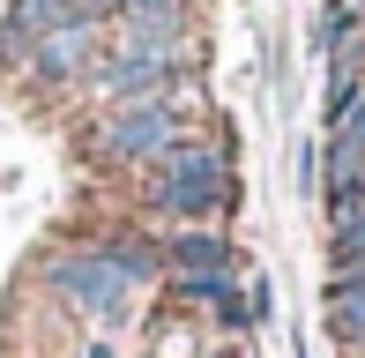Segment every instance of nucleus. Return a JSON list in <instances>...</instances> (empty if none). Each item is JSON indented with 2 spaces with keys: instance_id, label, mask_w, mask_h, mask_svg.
Listing matches in <instances>:
<instances>
[{
  "instance_id": "obj_1",
  "label": "nucleus",
  "mask_w": 365,
  "mask_h": 358,
  "mask_svg": "<svg viewBox=\"0 0 365 358\" xmlns=\"http://www.w3.org/2000/svg\"><path fill=\"white\" fill-rule=\"evenodd\" d=\"M45 284L60 291V299L75 306V314H90V321H120L127 306H135V276H127L120 262H112L105 247H60V254H45Z\"/></svg>"
},
{
  "instance_id": "obj_2",
  "label": "nucleus",
  "mask_w": 365,
  "mask_h": 358,
  "mask_svg": "<svg viewBox=\"0 0 365 358\" xmlns=\"http://www.w3.org/2000/svg\"><path fill=\"white\" fill-rule=\"evenodd\" d=\"M187 135V120H179V105H142V112H105V120L90 127V157H105V165H157L172 142Z\"/></svg>"
},
{
  "instance_id": "obj_3",
  "label": "nucleus",
  "mask_w": 365,
  "mask_h": 358,
  "mask_svg": "<svg viewBox=\"0 0 365 358\" xmlns=\"http://www.w3.org/2000/svg\"><path fill=\"white\" fill-rule=\"evenodd\" d=\"M142 202L157 209V217H172V224H187V232H194V224L224 217V209L239 202V179H231V172H224V179H149Z\"/></svg>"
},
{
  "instance_id": "obj_4",
  "label": "nucleus",
  "mask_w": 365,
  "mask_h": 358,
  "mask_svg": "<svg viewBox=\"0 0 365 358\" xmlns=\"http://www.w3.org/2000/svg\"><path fill=\"white\" fill-rule=\"evenodd\" d=\"M97 38H105V23H75V30H53V38H38V53H30V83H90L97 68Z\"/></svg>"
},
{
  "instance_id": "obj_5",
  "label": "nucleus",
  "mask_w": 365,
  "mask_h": 358,
  "mask_svg": "<svg viewBox=\"0 0 365 358\" xmlns=\"http://www.w3.org/2000/svg\"><path fill=\"white\" fill-rule=\"evenodd\" d=\"M231 172V150H217V142H202V135H179L172 150L149 165V179H224Z\"/></svg>"
},
{
  "instance_id": "obj_6",
  "label": "nucleus",
  "mask_w": 365,
  "mask_h": 358,
  "mask_svg": "<svg viewBox=\"0 0 365 358\" xmlns=\"http://www.w3.org/2000/svg\"><path fill=\"white\" fill-rule=\"evenodd\" d=\"M97 247H105L112 262L135 276V284H149V276H172V269H164V247H157V239H142V232H105Z\"/></svg>"
},
{
  "instance_id": "obj_7",
  "label": "nucleus",
  "mask_w": 365,
  "mask_h": 358,
  "mask_svg": "<svg viewBox=\"0 0 365 358\" xmlns=\"http://www.w3.org/2000/svg\"><path fill=\"white\" fill-rule=\"evenodd\" d=\"M328 329L343 336V351L365 344V276H351V284H328Z\"/></svg>"
},
{
  "instance_id": "obj_8",
  "label": "nucleus",
  "mask_w": 365,
  "mask_h": 358,
  "mask_svg": "<svg viewBox=\"0 0 365 358\" xmlns=\"http://www.w3.org/2000/svg\"><path fill=\"white\" fill-rule=\"evenodd\" d=\"M157 8L187 15V0H97V15H105V23H120V15H157Z\"/></svg>"
},
{
  "instance_id": "obj_9",
  "label": "nucleus",
  "mask_w": 365,
  "mask_h": 358,
  "mask_svg": "<svg viewBox=\"0 0 365 358\" xmlns=\"http://www.w3.org/2000/svg\"><path fill=\"white\" fill-rule=\"evenodd\" d=\"M321 179H328V165H321V142H298V194H321Z\"/></svg>"
},
{
  "instance_id": "obj_10",
  "label": "nucleus",
  "mask_w": 365,
  "mask_h": 358,
  "mask_svg": "<svg viewBox=\"0 0 365 358\" xmlns=\"http://www.w3.org/2000/svg\"><path fill=\"white\" fill-rule=\"evenodd\" d=\"M351 358H365V344H358V351H351Z\"/></svg>"
},
{
  "instance_id": "obj_11",
  "label": "nucleus",
  "mask_w": 365,
  "mask_h": 358,
  "mask_svg": "<svg viewBox=\"0 0 365 358\" xmlns=\"http://www.w3.org/2000/svg\"><path fill=\"white\" fill-rule=\"evenodd\" d=\"M351 8H365V0H351Z\"/></svg>"
}]
</instances>
